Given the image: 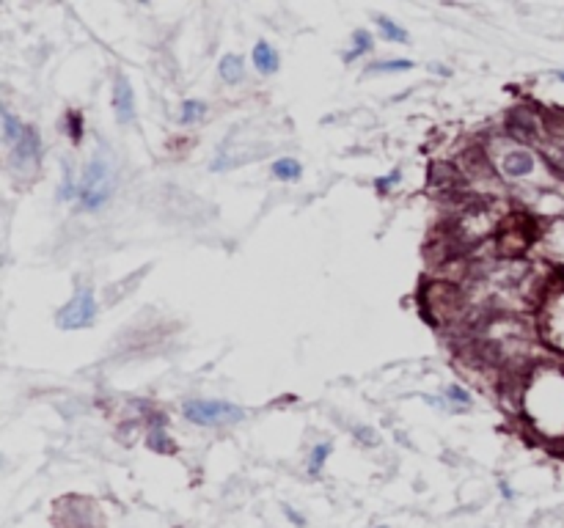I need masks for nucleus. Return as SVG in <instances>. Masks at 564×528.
Returning <instances> with one entry per match:
<instances>
[{"mask_svg":"<svg viewBox=\"0 0 564 528\" xmlns=\"http://www.w3.org/2000/svg\"><path fill=\"white\" fill-rule=\"evenodd\" d=\"M113 187H116V176H113V165L110 157L97 149L91 154V160L83 168V179H80V196L77 204L83 212H100L102 206L110 201L113 196Z\"/></svg>","mask_w":564,"mask_h":528,"instance_id":"1","label":"nucleus"},{"mask_svg":"<svg viewBox=\"0 0 564 528\" xmlns=\"http://www.w3.org/2000/svg\"><path fill=\"white\" fill-rule=\"evenodd\" d=\"M182 416L199 427H229L242 421L248 413L229 399H188L182 404Z\"/></svg>","mask_w":564,"mask_h":528,"instance_id":"2","label":"nucleus"},{"mask_svg":"<svg viewBox=\"0 0 564 528\" xmlns=\"http://www.w3.org/2000/svg\"><path fill=\"white\" fill-rule=\"evenodd\" d=\"M94 319H97V295L91 286H80L55 314V325L61 330H83L94 325Z\"/></svg>","mask_w":564,"mask_h":528,"instance_id":"3","label":"nucleus"},{"mask_svg":"<svg viewBox=\"0 0 564 528\" xmlns=\"http://www.w3.org/2000/svg\"><path fill=\"white\" fill-rule=\"evenodd\" d=\"M8 149H11V163H14V168L25 171V168H31V165L39 163V157H41V135H39L36 127L25 124L22 132H20V138H17Z\"/></svg>","mask_w":564,"mask_h":528,"instance_id":"4","label":"nucleus"},{"mask_svg":"<svg viewBox=\"0 0 564 528\" xmlns=\"http://www.w3.org/2000/svg\"><path fill=\"white\" fill-rule=\"evenodd\" d=\"M113 110L119 124H130L135 119V91L124 74H116L113 80Z\"/></svg>","mask_w":564,"mask_h":528,"instance_id":"5","label":"nucleus"},{"mask_svg":"<svg viewBox=\"0 0 564 528\" xmlns=\"http://www.w3.org/2000/svg\"><path fill=\"white\" fill-rule=\"evenodd\" d=\"M254 66H256V72L259 74H275L278 72V66H281V55H278V50L270 44V41H256L254 44Z\"/></svg>","mask_w":564,"mask_h":528,"instance_id":"6","label":"nucleus"},{"mask_svg":"<svg viewBox=\"0 0 564 528\" xmlns=\"http://www.w3.org/2000/svg\"><path fill=\"white\" fill-rule=\"evenodd\" d=\"M531 168H534V157H531L529 152H523V149H515V152H509V154L504 157V163H501L504 176H512V179L529 176Z\"/></svg>","mask_w":564,"mask_h":528,"instance_id":"7","label":"nucleus"},{"mask_svg":"<svg viewBox=\"0 0 564 528\" xmlns=\"http://www.w3.org/2000/svg\"><path fill=\"white\" fill-rule=\"evenodd\" d=\"M242 58L240 55H234V53H229V55H223L221 58V64H218V74H221V80L223 83H229V86H234V83H240L242 80Z\"/></svg>","mask_w":564,"mask_h":528,"instance_id":"8","label":"nucleus"},{"mask_svg":"<svg viewBox=\"0 0 564 528\" xmlns=\"http://www.w3.org/2000/svg\"><path fill=\"white\" fill-rule=\"evenodd\" d=\"M80 196V182L74 179V168L69 160H64V171H61V185H58V201H72V198Z\"/></svg>","mask_w":564,"mask_h":528,"instance_id":"9","label":"nucleus"},{"mask_svg":"<svg viewBox=\"0 0 564 528\" xmlns=\"http://www.w3.org/2000/svg\"><path fill=\"white\" fill-rule=\"evenodd\" d=\"M273 176L278 182H298L303 176V165L295 157H281V160L273 163Z\"/></svg>","mask_w":564,"mask_h":528,"instance_id":"10","label":"nucleus"},{"mask_svg":"<svg viewBox=\"0 0 564 528\" xmlns=\"http://www.w3.org/2000/svg\"><path fill=\"white\" fill-rule=\"evenodd\" d=\"M372 50H374V39H372V33L364 31V28H358V31L353 33V50L344 55V61L353 64V61H358L361 55L372 53Z\"/></svg>","mask_w":564,"mask_h":528,"instance_id":"11","label":"nucleus"},{"mask_svg":"<svg viewBox=\"0 0 564 528\" xmlns=\"http://www.w3.org/2000/svg\"><path fill=\"white\" fill-rule=\"evenodd\" d=\"M374 22H377V31L380 36L386 39V41H397V44H407V31L405 28H399L394 20H388V17H383V14H377L374 17Z\"/></svg>","mask_w":564,"mask_h":528,"instance_id":"12","label":"nucleus"},{"mask_svg":"<svg viewBox=\"0 0 564 528\" xmlns=\"http://www.w3.org/2000/svg\"><path fill=\"white\" fill-rule=\"evenodd\" d=\"M0 121H3V140H6V146H11L17 138H20V132H22V121L8 110V107H3L0 110Z\"/></svg>","mask_w":564,"mask_h":528,"instance_id":"13","label":"nucleus"},{"mask_svg":"<svg viewBox=\"0 0 564 528\" xmlns=\"http://www.w3.org/2000/svg\"><path fill=\"white\" fill-rule=\"evenodd\" d=\"M333 446L331 443H317L314 449H311V454H308V473L311 476H320L322 473V468H325V462L331 457Z\"/></svg>","mask_w":564,"mask_h":528,"instance_id":"14","label":"nucleus"},{"mask_svg":"<svg viewBox=\"0 0 564 528\" xmlns=\"http://www.w3.org/2000/svg\"><path fill=\"white\" fill-rule=\"evenodd\" d=\"M206 113V105L201 99H185L182 107H179V121L182 124H196L199 119H204Z\"/></svg>","mask_w":564,"mask_h":528,"instance_id":"15","label":"nucleus"},{"mask_svg":"<svg viewBox=\"0 0 564 528\" xmlns=\"http://www.w3.org/2000/svg\"><path fill=\"white\" fill-rule=\"evenodd\" d=\"M413 61L410 58H391V61H377V64H372V69L369 72H410L413 69Z\"/></svg>","mask_w":564,"mask_h":528,"instance_id":"16","label":"nucleus"},{"mask_svg":"<svg viewBox=\"0 0 564 528\" xmlns=\"http://www.w3.org/2000/svg\"><path fill=\"white\" fill-rule=\"evenodd\" d=\"M440 402H452L454 410H463V407L471 404V396H468V391H465L463 385H449L446 388V399H440Z\"/></svg>","mask_w":564,"mask_h":528,"instance_id":"17","label":"nucleus"},{"mask_svg":"<svg viewBox=\"0 0 564 528\" xmlns=\"http://www.w3.org/2000/svg\"><path fill=\"white\" fill-rule=\"evenodd\" d=\"M399 179H402V171H399V168H394V171H391V173H386L383 179H374V190H377V193H388L394 185H399Z\"/></svg>","mask_w":564,"mask_h":528,"instance_id":"18","label":"nucleus"},{"mask_svg":"<svg viewBox=\"0 0 564 528\" xmlns=\"http://www.w3.org/2000/svg\"><path fill=\"white\" fill-rule=\"evenodd\" d=\"M67 127H69V135H72V140L74 143H80V138H83V119H80V113H67Z\"/></svg>","mask_w":564,"mask_h":528,"instance_id":"19","label":"nucleus"},{"mask_svg":"<svg viewBox=\"0 0 564 528\" xmlns=\"http://www.w3.org/2000/svg\"><path fill=\"white\" fill-rule=\"evenodd\" d=\"M355 435H361L364 437L366 446H372V443H377V432H372V429H355Z\"/></svg>","mask_w":564,"mask_h":528,"instance_id":"20","label":"nucleus"},{"mask_svg":"<svg viewBox=\"0 0 564 528\" xmlns=\"http://www.w3.org/2000/svg\"><path fill=\"white\" fill-rule=\"evenodd\" d=\"M501 495H506V498H512V490H509V487H506V482H504V484H501Z\"/></svg>","mask_w":564,"mask_h":528,"instance_id":"21","label":"nucleus"},{"mask_svg":"<svg viewBox=\"0 0 564 528\" xmlns=\"http://www.w3.org/2000/svg\"><path fill=\"white\" fill-rule=\"evenodd\" d=\"M556 77H559V80L564 83V69H562V72H556Z\"/></svg>","mask_w":564,"mask_h":528,"instance_id":"22","label":"nucleus"}]
</instances>
